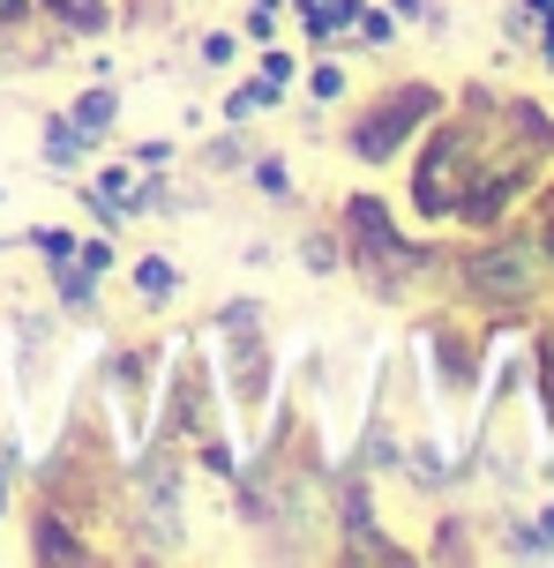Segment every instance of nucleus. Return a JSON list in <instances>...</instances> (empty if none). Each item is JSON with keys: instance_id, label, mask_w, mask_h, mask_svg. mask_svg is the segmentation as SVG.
Masks as SVG:
<instances>
[{"instance_id": "1", "label": "nucleus", "mask_w": 554, "mask_h": 568, "mask_svg": "<svg viewBox=\"0 0 554 568\" xmlns=\"http://www.w3.org/2000/svg\"><path fill=\"white\" fill-rule=\"evenodd\" d=\"M525 255H517V247H495V255H480L472 262V284H480V292H495V300H517V292H525Z\"/></svg>"}, {"instance_id": "5", "label": "nucleus", "mask_w": 554, "mask_h": 568, "mask_svg": "<svg viewBox=\"0 0 554 568\" xmlns=\"http://www.w3.org/2000/svg\"><path fill=\"white\" fill-rule=\"evenodd\" d=\"M255 180H263V195H285V165H278V158H263V165H255Z\"/></svg>"}, {"instance_id": "4", "label": "nucleus", "mask_w": 554, "mask_h": 568, "mask_svg": "<svg viewBox=\"0 0 554 568\" xmlns=\"http://www.w3.org/2000/svg\"><path fill=\"white\" fill-rule=\"evenodd\" d=\"M53 8H60V16H75L83 30H98V0H53Z\"/></svg>"}, {"instance_id": "2", "label": "nucleus", "mask_w": 554, "mask_h": 568, "mask_svg": "<svg viewBox=\"0 0 554 568\" xmlns=\"http://www.w3.org/2000/svg\"><path fill=\"white\" fill-rule=\"evenodd\" d=\"M75 120H83L90 135H98V128H105V120H113V98H83V105H75Z\"/></svg>"}, {"instance_id": "3", "label": "nucleus", "mask_w": 554, "mask_h": 568, "mask_svg": "<svg viewBox=\"0 0 554 568\" xmlns=\"http://www.w3.org/2000/svg\"><path fill=\"white\" fill-rule=\"evenodd\" d=\"M143 292H150V300H165V292H173V270H165V262H143Z\"/></svg>"}]
</instances>
